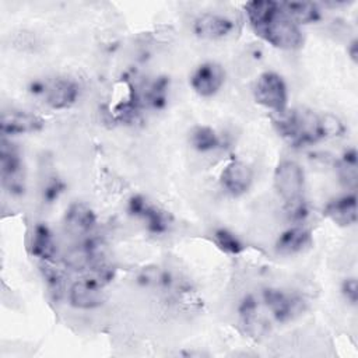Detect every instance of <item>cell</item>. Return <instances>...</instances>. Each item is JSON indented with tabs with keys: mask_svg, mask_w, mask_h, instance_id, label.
I'll list each match as a JSON object with an SVG mask.
<instances>
[{
	"mask_svg": "<svg viewBox=\"0 0 358 358\" xmlns=\"http://www.w3.org/2000/svg\"><path fill=\"white\" fill-rule=\"evenodd\" d=\"M273 186L285 204L303 199L305 171L301 164L294 159H281L274 168Z\"/></svg>",
	"mask_w": 358,
	"mask_h": 358,
	"instance_id": "6",
	"label": "cell"
},
{
	"mask_svg": "<svg viewBox=\"0 0 358 358\" xmlns=\"http://www.w3.org/2000/svg\"><path fill=\"white\" fill-rule=\"evenodd\" d=\"M336 169L340 183L351 192H355L358 185V152L357 150L348 148L336 162Z\"/></svg>",
	"mask_w": 358,
	"mask_h": 358,
	"instance_id": "21",
	"label": "cell"
},
{
	"mask_svg": "<svg viewBox=\"0 0 358 358\" xmlns=\"http://www.w3.org/2000/svg\"><path fill=\"white\" fill-rule=\"evenodd\" d=\"M103 285L102 281L92 275L74 281L67 291L70 306L80 310H92L102 306L105 302Z\"/></svg>",
	"mask_w": 358,
	"mask_h": 358,
	"instance_id": "9",
	"label": "cell"
},
{
	"mask_svg": "<svg viewBox=\"0 0 358 358\" xmlns=\"http://www.w3.org/2000/svg\"><path fill=\"white\" fill-rule=\"evenodd\" d=\"M137 282L147 288L169 289L173 285V275L159 266H147L137 274Z\"/></svg>",
	"mask_w": 358,
	"mask_h": 358,
	"instance_id": "22",
	"label": "cell"
},
{
	"mask_svg": "<svg viewBox=\"0 0 358 358\" xmlns=\"http://www.w3.org/2000/svg\"><path fill=\"white\" fill-rule=\"evenodd\" d=\"M50 264L52 263H42V274L50 292L55 295V298H59L63 294V275L59 270L52 268Z\"/></svg>",
	"mask_w": 358,
	"mask_h": 358,
	"instance_id": "25",
	"label": "cell"
},
{
	"mask_svg": "<svg viewBox=\"0 0 358 358\" xmlns=\"http://www.w3.org/2000/svg\"><path fill=\"white\" fill-rule=\"evenodd\" d=\"M238 315L242 326L250 334H260L264 322L260 316L259 299L253 294L245 295L238 305Z\"/></svg>",
	"mask_w": 358,
	"mask_h": 358,
	"instance_id": "19",
	"label": "cell"
},
{
	"mask_svg": "<svg viewBox=\"0 0 358 358\" xmlns=\"http://www.w3.org/2000/svg\"><path fill=\"white\" fill-rule=\"evenodd\" d=\"M193 34L207 41H218L229 36L235 29V22L227 15L217 13H203L193 21Z\"/></svg>",
	"mask_w": 358,
	"mask_h": 358,
	"instance_id": "12",
	"label": "cell"
},
{
	"mask_svg": "<svg viewBox=\"0 0 358 358\" xmlns=\"http://www.w3.org/2000/svg\"><path fill=\"white\" fill-rule=\"evenodd\" d=\"M255 173L249 164L241 159L229 161L220 175V185L232 197H239L248 193L253 185Z\"/></svg>",
	"mask_w": 358,
	"mask_h": 358,
	"instance_id": "11",
	"label": "cell"
},
{
	"mask_svg": "<svg viewBox=\"0 0 358 358\" xmlns=\"http://www.w3.org/2000/svg\"><path fill=\"white\" fill-rule=\"evenodd\" d=\"M253 95L259 105L277 115L288 109V87L277 71L267 70L259 74L253 87Z\"/></svg>",
	"mask_w": 358,
	"mask_h": 358,
	"instance_id": "4",
	"label": "cell"
},
{
	"mask_svg": "<svg viewBox=\"0 0 358 358\" xmlns=\"http://www.w3.org/2000/svg\"><path fill=\"white\" fill-rule=\"evenodd\" d=\"M280 4L284 13L299 27L315 24L323 17L320 7L312 1H284Z\"/></svg>",
	"mask_w": 358,
	"mask_h": 358,
	"instance_id": "18",
	"label": "cell"
},
{
	"mask_svg": "<svg viewBox=\"0 0 358 358\" xmlns=\"http://www.w3.org/2000/svg\"><path fill=\"white\" fill-rule=\"evenodd\" d=\"M28 250L31 256L41 260L42 263H55L57 257V243L52 229L43 224L36 222L32 227L29 241H28Z\"/></svg>",
	"mask_w": 358,
	"mask_h": 358,
	"instance_id": "14",
	"label": "cell"
},
{
	"mask_svg": "<svg viewBox=\"0 0 358 358\" xmlns=\"http://www.w3.org/2000/svg\"><path fill=\"white\" fill-rule=\"evenodd\" d=\"M274 126L277 133L295 148L313 145L326 140L322 115L310 109H287L277 115Z\"/></svg>",
	"mask_w": 358,
	"mask_h": 358,
	"instance_id": "2",
	"label": "cell"
},
{
	"mask_svg": "<svg viewBox=\"0 0 358 358\" xmlns=\"http://www.w3.org/2000/svg\"><path fill=\"white\" fill-rule=\"evenodd\" d=\"M323 214L338 227H352L357 224V194L348 192L327 201Z\"/></svg>",
	"mask_w": 358,
	"mask_h": 358,
	"instance_id": "16",
	"label": "cell"
},
{
	"mask_svg": "<svg viewBox=\"0 0 358 358\" xmlns=\"http://www.w3.org/2000/svg\"><path fill=\"white\" fill-rule=\"evenodd\" d=\"M127 214L133 218L140 220L145 229L152 235H164L172 225L171 214L159 206L150 201L143 194H133L126 204Z\"/></svg>",
	"mask_w": 358,
	"mask_h": 358,
	"instance_id": "7",
	"label": "cell"
},
{
	"mask_svg": "<svg viewBox=\"0 0 358 358\" xmlns=\"http://www.w3.org/2000/svg\"><path fill=\"white\" fill-rule=\"evenodd\" d=\"M225 83L224 67L213 60L200 63L190 74L189 84L201 98H211L220 92Z\"/></svg>",
	"mask_w": 358,
	"mask_h": 358,
	"instance_id": "10",
	"label": "cell"
},
{
	"mask_svg": "<svg viewBox=\"0 0 358 358\" xmlns=\"http://www.w3.org/2000/svg\"><path fill=\"white\" fill-rule=\"evenodd\" d=\"M312 243L310 229L295 224L284 229L274 242V250L281 256H292L303 252Z\"/></svg>",
	"mask_w": 358,
	"mask_h": 358,
	"instance_id": "17",
	"label": "cell"
},
{
	"mask_svg": "<svg viewBox=\"0 0 358 358\" xmlns=\"http://www.w3.org/2000/svg\"><path fill=\"white\" fill-rule=\"evenodd\" d=\"M262 303L277 323H287L303 310V299L301 296L275 287L262 289Z\"/></svg>",
	"mask_w": 358,
	"mask_h": 358,
	"instance_id": "8",
	"label": "cell"
},
{
	"mask_svg": "<svg viewBox=\"0 0 358 358\" xmlns=\"http://www.w3.org/2000/svg\"><path fill=\"white\" fill-rule=\"evenodd\" d=\"M45 126V120L31 112L27 110H10L1 115L0 122V133L1 137H13L27 133H36L42 130Z\"/></svg>",
	"mask_w": 358,
	"mask_h": 358,
	"instance_id": "13",
	"label": "cell"
},
{
	"mask_svg": "<svg viewBox=\"0 0 358 358\" xmlns=\"http://www.w3.org/2000/svg\"><path fill=\"white\" fill-rule=\"evenodd\" d=\"M29 91L34 95L43 96L48 106L56 110L73 106L80 98V85L69 77H57L50 81H32Z\"/></svg>",
	"mask_w": 358,
	"mask_h": 358,
	"instance_id": "3",
	"label": "cell"
},
{
	"mask_svg": "<svg viewBox=\"0 0 358 358\" xmlns=\"http://www.w3.org/2000/svg\"><path fill=\"white\" fill-rule=\"evenodd\" d=\"M66 190V183L57 175L48 178L42 186V201L45 204H53L60 199Z\"/></svg>",
	"mask_w": 358,
	"mask_h": 358,
	"instance_id": "24",
	"label": "cell"
},
{
	"mask_svg": "<svg viewBox=\"0 0 358 358\" xmlns=\"http://www.w3.org/2000/svg\"><path fill=\"white\" fill-rule=\"evenodd\" d=\"M340 292L343 298L352 306L358 303V281L355 277H347L340 285Z\"/></svg>",
	"mask_w": 358,
	"mask_h": 358,
	"instance_id": "27",
	"label": "cell"
},
{
	"mask_svg": "<svg viewBox=\"0 0 358 358\" xmlns=\"http://www.w3.org/2000/svg\"><path fill=\"white\" fill-rule=\"evenodd\" d=\"M0 178L3 189L10 196H22L25 193V173L21 152L7 137H1Z\"/></svg>",
	"mask_w": 358,
	"mask_h": 358,
	"instance_id": "5",
	"label": "cell"
},
{
	"mask_svg": "<svg viewBox=\"0 0 358 358\" xmlns=\"http://www.w3.org/2000/svg\"><path fill=\"white\" fill-rule=\"evenodd\" d=\"M63 222L73 235H90L96 227V214L84 201H73L64 211Z\"/></svg>",
	"mask_w": 358,
	"mask_h": 358,
	"instance_id": "15",
	"label": "cell"
},
{
	"mask_svg": "<svg viewBox=\"0 0 358 358\" xmlns=\"http://www.w3.org/2000/svg\"><path fill=\"white\" fill-rule=\"evenodd\" d=\"M347 53H348L351 62H352L354 64H357V63H358V41H357L355 38L348 43V46H347Z\"/></svg>",
	"mask_w": 358,
	"mask_h": 358,
	"instance_id": "28",
	"label": "cell"
},
{
	"mask_svg": "<svg viewBox=\"0 0 358 358\" xmlns=\"http://www.w3.org/2000/svg\"><path fill=\"white\" fill-rule=\"evenodd\" d=\"M322 123H323V131H324L326 140L334 138V137H341L345 133V126H344L343 120L333 113H323Z\"/></svg>",
	"mask_w": 358,
	"mask_h": 358,
	"instance_id": "26",
	"label": "cell"
},
{
	"mask_svg": "<svg viewBox=\"0 0 358 358\" xmlns=\"http://www.w3.org/2000/svg\"><path fill=\"white\" fill-rule=\"evenodd\" d=\"M213 242L217 245V248L221 252H224L227 255H232V256L241 255L246 249L245 243L235 232H232L228 228H222V227L215 228L213 231Z\"/></svg>",
	"mask_w": 358,
	"mask_h": 358,
	"instance_id": "23",
	"label": "cell"
},
{
	"mask_svg": "<svg viewBox=\"0 0 358 358\" xmlns=\"http://www.w3.org/2000/svg\"><path fill=\"white\" fill-rule=\"evenodd\" d=\"M189 143L193 150L201 154L213 152L222 145L221 136L215 129L207 124H197L189 133Z\"/></svg>",
	"mask_w": 358,
	"mask_h": 358,
	"instance_id": "20",
	"label": "cell"
},
{
	"mask_svg": "<svg viewBox=\"0 0 358 358\" xmlns=\"http://www.w3.org/2000/svg\"><path fill=\"white\" fill-rule=\"evenodd\" d=\"M243 10L253 32L271 46L281 50H296L303 46L301 27L284 13L278 1L252 0Z\"/></svg>",
	"mask_w": 358,
	"mask_h": 358,
	"instance_id": "1",
	"label": "cell"
}]
</instances>
